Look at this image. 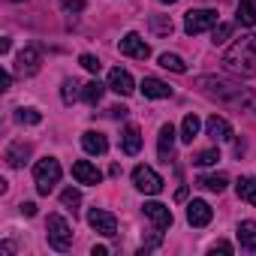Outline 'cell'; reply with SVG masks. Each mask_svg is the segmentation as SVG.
Returning <instances> with one entry per match:
<instances>
[{
	"mask_svg": "<svg viewBox=\"0 0 256 256\" xmlns=\"http://www.w3.org/2000/svg\"><path fill=\"white\" fill-rule=\"evenodd\" d=\"M160 66H163V70H172V72H187V64H184L178 54H169V52L160 54Z\"/></svg>",
	"mask_w": 256,
	"mask_h": 256,
	"instance_id": "cell-27",
	"label": "cell"
},
{
	"mask_svg": "<svg viewBox=\"0 0 256 256\" xmlns=\"http://www.w3.org/2000/svg\"><path fill=\"white\" fill-rule=\"evenodd\" d=\"M211 253H232V244L229 241H217V244H211Z\"/></svg>",
	"mask_w": 256,
	"mask_h": 256,
	"instance_id": "cell-35",
	"label": "cell"
},
{
	"mask_svg": "<svg viewBox=\"0 0 256 256\" xmlns=\"http://www.w3.org/2000/svg\"><path fill=\"white\" fill-rule=\"evenodd\" d=\"M108 90H114V94H120V96H130V94L136 90L133 76L126 72V70H120V66H114V70L108 72Z\"/></svg>",
	"mask_w": 256,
	"mask_h": 256,
	"instance_id": "cell-11",
	"label": "cell"
},
{
	"mask_svg": "<svg viewBox=\"0 0 256 256\" xmlns=\"http://www.w3.org/2000/svg\"><path fill=\"white\" fill-rule=\"evenodd\" d=\"M30 157V145L28 142H12L10 148H6V154H4V160L12 166V169H18V166H24V160Z\"/></svg>",
	"mask_w": 256,
	"mask_h": 256,
	"instance_id": "cell-19",
	"label": "cell"
},
{
	"mask_svg": "<svg viewBox=\"0 0 256 256\" xmlns=\"http://www.w3.org/2000/svg\"><path fill=\"white\" fill-rule=\"evenodd\" d=\"M108 114H112V118H126V114H130V108H126V106H112Z\"/></svg>",
	"mask_w": 256,
	"mask_h": 256,
	"instance_id": "cell-36",
	"label": "cell"
},
{
	"mask_svg": "<svg viewBox=\"0 0 256 256\" xmlns=\"http://www.w3.org/2000/svg\"><path fill=\"white\" fill-rule=\"evenodd\" d=\"M106 88L108 84H102V82H88V84H82V100L88 102V106H96L100 100H102V94H106Z\"/></svg>",
	"mask_w": 256,
	"mask_h": 256,
	"instance_id": "cell-22",
	"label": "cell"
},
{
	"mask_svg": "<svg viewBox=\"0 0 256 256\" xmlns=\"http://www.w3.org/2000/svg\"><path fill=\"white\" fill-rule=\"evenodd\" d=\"M60 6H64L66 12H82V10H84V0H60Z\"/></svg>",
	"mask_w": 256,
	"mask_h": 256,
	"instance_id": "cell-34",
	"label": "cell"
},
{
	"mask_svg": "<svg viewBox=\"0 0 256 256\" xmlns=\"http://www.w3.org/2000/svg\"><path fill=\"white\" fill-rule=\"evenodd\" d=\"M238 199H244L247 205H256V178H241L238 181Z\"/></svg>",
	"mask_w": 256,
	"mask_h": 256,
	"instance_id": "cell-25",
	"label": "cell"
},
{
	"mask_svg": "<svg viewBox=\"0 0 256 256\" xmlns=\"http://www.w3.org/2000/svg\"><path fill=\"white\" fill-rule=\"evenodd\" d=\"M120 148H124V154H130V157H136L142 151V133H139V126H126V130L120 133Z\"/></svg>",
	"mask_w": 256,
	"mask_h": 256,
	"instance_id": "cell-16",
	"label": "cell"
},
{
	"mask_svg": "<svg viewBox=\"0 0 256 256\" xmlns=\"http://www.w3.org/2000/svg\"><path fill=\"white\" fill-rule=\"evenodd\" d=\"M160 4H175V0H160Z\"/></svg>",
	"mask_w": 256,
	"mask_h": 256,
	"instance_id": "cell-39",
	"label": "cell"
},
{
	"mask_svg": "<svg viewBox=\"0 0 256 256\" xmlns=\"http://www.w3.org/2000/svg\"><path fill=\"white\" fill-rule=\"evenodd\" d=\"M145 217L154 223V229H169L172 226V208L163 202H145Z\"/></svg>",
	"mask_w": 256,
	"mask_h": 256,
	"instance_id": "cell-10",
	"label": "cell"
},
{
	"mask_svg": "<svg viewBox=\"0 0 256 256\" xmlns=\"http://www.w3.org/2000/svg\"><path fill=\"white\" fill-rule=\"evenodd\" d=\"M82 148H84L88 154L102 157V154L108 151V139H106L102 133H94V130H90V133H84V136H82Z\"/></svg>",
	"mask_w": 256,
	"mask_h": 256,
	"instance_id": "cell-18",
	"label": "cell"
},
{
	"mask_svg": "<svg viewBox=\"0 0 256 256\" xmlns=\"http://www.w3.org/2000/svg\"><path fill=\"white\" fill-rule=\"evenodd\" d=\"M217 160H220V154H217L214 148H208V151H202V154H199L193 163H196V166H214Z\"/></svg>",
	"mask_w": 256,
	"mask_h": 256,
	"instance_id": "cell-32",
	"label": "cell"
},
{
	"mask_svg": "<svg viewBox=\"0 0 256 256\" xmlns=\"http://www.w3.org/2000/svg\"><path fill=\"white\" fill-rule=\"evenodd\" d=\"M72 178H76L78 184H100V181H102V172H100L94 163H88V160H76V163H72Z\"/></svg>",
	"mask_w": 256,
	"mask_h": 256,
	"instance_id": "cell-12",
	"label": "cell"
},
{
	"mask_svg": "<svg viewBox=\"0 0 256 256\" xmlns=\"http://www.w3.org/2000/svg\"><path fill=\"white\" fill-rule=\"evenodd\" d=\"M12 4H24V0H12Z\"/></svg>",
	"mask_w": 256,
	"mask_h": 256,
	"instance_id": "cell-40",
	"label": "cell"
},
{
	"mask_svg": "<svg viewBox=\"0 0 256 256\" xmlns=\"http://www.w3.org/2000/svg\"><path fill=\"white\" fill-rule=\"evenodd\" d=\"M34 181H36V193L40 196H48L54 190V184L60 181V163L54 157H42L34 166Z\"/></svg>",
	"mask_w": 256,
	"mask_h": 256,
	"instance_id": "cell-3",
	"label": "cell"
},
{
	"mask_svg": "<svg viewBox=\"0 0 256 256\" xmlns=\"http://www.w3.org/2000/svg\"><path fill=\"white\" fill-rule=\"evenodd\" d=\"M211 217H214V211H211V205H208L205 199H193V202L187 205V223H190V226L202 229V226L211 223Z\"/></svg>",
	"mask_w": 256,
	"mask_h": 256,
	"instance_id": "cell-9",
	"label": "cell"
},
{
	"mask_svg": "<svg viewBox=\"0 0 256 256\" xmlns=\"http://www.w3.org/2000/svg\"><path fill=\"white\" fill-rule=\"evenodd\" d=\"M172 151H175V126L172 124H163L160 126V136H157V154L160 160H172Z\"/></svg>",
	"mask_w": 256,
	"mask_h": 256,
	"instance_id": "cell-14",
	"label": "cell"
},
{
	"mask_svg": "<svg viewBox=\"0 0 256 256\" xmlns=\"http://www.w3.org/2000/svg\"><path fill=\"white\" fill-rule=\"evenodd\" d=\"M229 36H232V24H217V28H214V34H211L214 46H223Z\"/></svg>",
	"mask_w": 256,
	"mask_h": 256,
	"instance_id": "cell-30",
	"label": "cell"
},
{
	"mask_svg": "<svg viewBox=\"0 0 256 256\" xmlns=\"http://www.w3.org/2000/svg\"><path fill=\"white\" fill-rule=\"evenodd\" d=\"M120 54H126V58H136V60H148L151 58V46L139 36V34H126L124 40H120Z\"/></svg>",
	"mask_w": 256,
	"mask_h": 256,
	"instance_id": "cell-8",
	"label": "cell"
},
{
	"mask_svg": "<svg viewBox=\"0 0 256 256\" xmlns=\"http://www.w3.org/2000/svg\"><path fill=\"white\" fill-rule=\"evenodd\" d=\"M205 130H208V136H214V139H220V142H229V139H232V126H229V120L220 118V114H211V118L205 120Z\"/></svg>",
	"mask_w": 256,
	"mask_h": 256,
	"instance_id": "cell-15",
	"label": "cell"
},
{
	"mask_svg": "<svg viewBox=\"0 0 256 256\" xmlns=\"http://www.w3.org/2000/svg\"><path fill=\"white\" fill-rule=\"evenodd\" d=\"M133 184H136V190H142V193H148V196H157V193L163 190V178H160L151 166H136V169H133Z\"/></svg>",
	"mask_w": 256,
	"mask_h": 256,
	"instance_id": "cell-6",
	"label": "cell"
},
{
	"mask_svg": "<svg viewBox=\"0 0 256 256\" xmlns=\"http://www.w3.org/2000/svg\"><path fill=\"white\" fill-rule=\"evenodd\" d=\"M60 202H64V208H70L72 214L78 211V205H82V193L76 190V187H66L64 193H60Z\"/></svg>",
	"mask_w": 256,
	"mask_h": 256,
	"instance_id": "cell-28",
	"label": "cell"
},
{
	"mask_svg": "<svg viewBox=\"0 0 256 256\" xmlns=\"http://www.w3.org/2000/svg\"><path fill=\"white\" fill-rule=\"evenodd\" d=\"M22 214H24V217H34V214H36V205H34V202H22Z\"/></svg>",
	"mask_w": 256,
	"mask_h": 256,
	"instance_id": "cell-37",
	"label": "cell"
},
{
	"mask_svg": "<svg viewBox=\"0 0 256 256\" xmlns=\"http://www.w3.org/2000/svg\"><path fill=\"white\" fill-rule=\"evenodd\" d=\"M202 190H211V193H223L226 190V175H202L196 181Z\"/></svg>",
	"mask_w": 256,
	"mask_h": 256,
	"instance_id": "cell-24",
	"label": "cell"
},
{
	"mask_svg": "<svg viewBox=\"0 0 256 256\" xmlns=\"http://www.w3.org/2000/svg\"><path fill=\"white\" fill-rule=\"evenodd\" d=\"M238 24L241 28H256V0H238Z\"/></svg>",
	"mask_w": 256,
	"mask_h": 256,
	"instance_id": "cell-21",
	"label": "cell"
},
{
	"mask_svg": "<svg viewBox=\"0 0 256 256\" xmlns=\"http://www.w3.org/2000/svg\"><path fill=\"white\" fill-rule=\"evenodd\" d=\"M196 88H202L208 96H214L220 102L238 106L241 112H256V94L241 88L238 82H229V78H220V76H199Z\"/></svg>",
	"mask_w": 256,
	"mask_h": 256,
	"instance_id": "cell-1",
	"label": "cell"
},
{
	"mask_svg": "<svg viewBox=\"0 0 256 256\" xmlns=\"http://www.w3.org/2000/svg\"><path fill=\"white\" fill-rule=\"evenodd\" d=\"M106 253H108V247H102V244L94 247V256H106Z\"/></svg>",
	"mask_w": 256,
	"mask_h": 256,
	"instance_id": "cell-38",
	"label": "cell"
},
{
	"mask_svg": "<svg viewBox=\"0 0 256 256\" xmlns=\"http://www.w3.org/2000/svg\"><path fill=\"white\" fill-rule=\"evenodd\" d=\"M199 118L196 114H187L184 120H181V142H193L196 136H199Z\"/></svg>",
	"mask_w": 256,
	"mask_h": 256,
	"instance_id": "cell-23",
	"label": "cell"
},
{
	"mask_svg": "<svg viewBox=\"0 0 256 256\" xmlns=\"http://www.w3.org/2000/svg\"><path fill=\"white\" fill-rule=\"evenodd\" d=\"M238 241H241L244 250L256 253V220H241L238 223Z\"/></svg>",
	"mask_w": 256,
	"mask_h": 256,
	"instance_id": "cell-20",
	"label": "cell"
},
{
	"mask_svg": "<svg viewBox=\"0 0 256 256\" xmlns=\"http://www.w3.org/2000/svg\"><path fill=\"white\" fill-rule=\"evenodd\" d=\"M78 64H82L88 72H100V66H102V64H100V58H94V54H82V58H78Z\"/></svg>",
	"mask_w": 256,
	"mask_h": 256,
	"instance_id": "cell-33",
	"label": "cell"
},
{
	"mask_svg": "<svg viewBox=\"0 0 256 256\" xmlns=\"http://www.w3.org/2000/svg\"><path fill=\"white\" fill-rule=\"evenodd\" d=\"M46 232H48V244L60 253H66L72 247V229L70 223L60 217V214H48V223H46Z\"/></svg>",
	"mask_w": 256,
	"mask_h": 256,
	"instance_id": "cell-4",
	"label": "cell"
},
{
	"mask_svg": "<svg viewBox=\"0 0 256 256\" xmlns=\"http://www.w3.org/2000/svg\"><path fill=\"white\" fill-rule=\"evenodd\" d=\"M223 66L232 76H241V78L256 76V34H247V36L235 40L223 54Z\"/></svg>",
	"mask_w": 256,
	"mask_h": 256,
	"instance_id": "cell-2",
	"label": "cell"
},
{
	"mask_svg": "<svg viewBox=\"0 0 256 256\" xmlns=\"http://www.w3.org/2000/svg\"><path fill=\"white\" fill-rule=\"evenodd\" d=\"M82 84L76 82V78H64V84H60V96H64V102L70 106V102H76V96H82V90H78Z\"/></svg>",
	"mask_w": 256,
	"mask_h": 256,
	"instance_id": "cell-26",
	"label": "cell"
},
{
	"mask_svg": "<svg viewBox=\"0 0 256 256\" xmlns=\"http://www.w3.org/2000/svg\"><path fill=\"white\" fill-rule=\"evenodd\" d=\"M88 223H90L94 232H100V235H106V238H112V235L118 232V217H114L112 211H102V208H90V211H88Z\"/></svg>",
	"mask_w": 256,
	"mask_h": 256,
	"instance_id": "cell-7",
	"label": "cell"
},
{
	"mask_svg": "<svg viewBox=\"0 0 256 256\" xmlns=\"http://www.w3.org/2000/svg\"><path fill=\"white\" fill-rule=\"evenodd\" d=\"M211 28H217V10H190V12L184 16V30H187L190 36L205 34V30H211Z\"/></svg>",
	"mask_w": 256,
	"mask_h": 256,
	"instance_id": "cell-5",
	"label": "cell"
},
{
	"mask_svg": "<svg viewBox=\"0 0 256 256\" xmlns=\"http://www.w3.org/2000/svg\"><path fill=\"white\" fill-rule=\"evenodd\" d=\"M142 94L151 96V100H166V96H172V88H169L166 82L148 76V78H142Z\"/></svg>",
	"mask_w": 256,
	"mask_h": 256,
	"instance_id": "cell-17",
	"label": "cell"
},
{
	"mask_svg": "<svg viewBox=\"0 0 256 256\" xmlns=\"http://www.w3.org/2000/svg\"><path fill=\"white\" fill-rule=\"evenodd\" d=\"M22 124H40L42 120V114L36 112V108H18V114H16Z\"/></svg>",
	"mask_w": 256,
	"mask_h": 256,
	"instance_id": "cell-31",
	"label": "cell"
},
{
	"mask_svg": "<svg viewBox=\"0 0 256 256\" xmlns=\"http://www.w3.org/2000/svg\"><path fill=\"white\" fill-rule=\"evenodd\" d=\"M151 30L160 34V36H169L172 34V18L169 16H151Z\"/></svg>",
	"mask_w": 256,
	"mask_h": 256,
	"instance_id": "cell-29",
	"label": "cell"
},
{
	"mask_svg": "<svg viewBox=\"0 0 256 256\" xmlns=\"http://www.w3.org/2000/svg\"><path fill=\"white\" fill-rule=\"evenodd\" d=\"M16 70L22 72V76H36L40 72V52L36 48H24V52H18V58H16Z\"/></svg>",
	"mask_w": 256,
	"mask_h": 256,
	"instance_id": "cell-13",
	"label": "cell"
}]
</instances>
